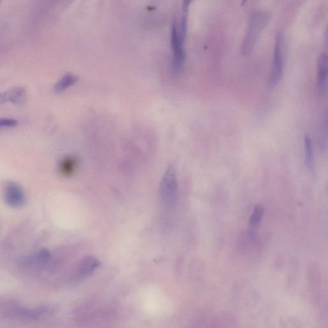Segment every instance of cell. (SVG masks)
I'll return each instance as SVG.
<instances>
[{
    "mask_svg": "<svg viewBox=\"0 0 328 328\" xmlns=\"http://www.w3.org/2000/svg\"><path fill=\"white\" fill-rule=\"evenodd\" d=\"M178 188L176 169L173 166H169L163 174L160 186V196L163 204L169 207L176 204Z\"/></svg>",
    "mask_w": 328,
    "mask_h": 328,
    "instance_id": "6da1fadb",
    "label": "cell"
},
{
    "mask_svg": "<svg viewBox=\"0 0 328 328\" xmlns=\"http://www.w3.org/2000/svg\"><path fill=\"white\" fill-rule=\"evenodd\" d=\"M269 15L263 11H257L252 15L250 25L242 45L243 52L247 54L255 45L261 30L265 28L269 20Z\"/></svg>",
    "mask_w": 328,
    "mask_h": 328,
    "instance_id": "7a4b0ae2",
    "label": "cell"
},
{
    "mask_svg": "<svg viewBox=\"0 0 328 328\" xmlns=\"http://www.w3.org/2000/svg\"><path fill=\"white\" fill-rule=\"evenodd\" d=\"M283 35L281 33H276L275 43H274L273 64L270 75L271 87L278 86L283 76Z\"/></svg>",
    "mask_w": 328,
    "mask_h": 328,
    "instance_id": "3957f363",
    "label": "cell"
},
{
    "mask_svg": "<svg viewBox=\"0 0 328 328\" xmlns=\"http://www.w3.org/2000/svg\"><path fill=\"white\" fill-rule=\"evenodd\" d=\"M171 42L173 53V69L176 72H178L183 68L186 60V53L184 50V40L179 35L178 25L176 23H173L172 25Z\"/></svg>",
    "mask_w": 328,
    "mask_h": 328,
    "instance_id": "277c9868",
    "label": "cell"
},
{
    "mask_svg": "<svg viewBox=\"0 0 328 328\" xmlns=\"http://www.w3.org/2000/svg\"><path fill=\"white\" fill-rule=\"evenodd\" d=\"M5 203L12 208L22 207L26 202L24 190L16 182H7L4 192Z\"/></svg>",
    "mask_w": 328,
    "mask_h": 328,
    "instance_id": "5b68a950",
    "label": "cell"
},
{
    "mask_svg": "<svg viewBox=\"0 0 328 328\" xmlns=\"http://www.w3.org/2000/svg\"><path fill=\"white\" fill-rule=\"evenodd\" d=\"M327 77V56L322 53L317 64V88L319 96L324 95L326 90Z\"/></svg>",
    "mask_w": 328,
    "mask_h": 328,
    "instance_id": "8992f818",
    "label": "cell"
},
{
    "mask_svg": "<svg viewBox=\"0 0 328 328\" xmlns=\"http://www.w3.org/2000/svg\"><path fill=\"white\" fill-rule=\"evenodd\" d=\"M78 167V159L74 156H67L59 163V172L64 176H71Z\"/></svg>",
    "mask_w": 328,
    "mask_h": 328,
    "instance_id": "52a82bcc",
    "label": "cell"
},
{
    "mask_svg": "<svg viewBox=\"0 0 328 328\" xmlns=\"http://www.w3.org/2000/svg\"><path fill=\"white\" fill-rule=\"evenodd\" d=\"M100 263L94 256H87L81 261L78 269L79 274L82 276H88L98 268Z\"/></svg>",
    "mask_w": 328,
    "mask_h": 328,
    "instance_id": "ba28073f",
    "label": "cell"
},
{
    "mask_svg": "<svg viewBox=\"0 0 328 328\" xmlns=\"http://www.w3.org/2000/svg\"><path fill=\"white\" fill-rule=\"evenodd\" d=\"M24 91L20 87L12 89L10 91L1 93L0 92V104L8 101L12 102H22L24 98Z\"/></svg>",
    "mask_w": 328,
    "mask_h": 328,
    "instance_id": "9c48e42d",
    "label": "cell"
},
{
    "mask_svg": "<svg viewBox=\"0 0 328 328\" xmlns=\"http://www.w3.org/2000/svg\"><path fill=\"white\" fill-rule=\"evenodd\" d=\"M304 153L305 161L306 165L309 170L314 173V152H313V146L311 138L309 135H306L304 137Z\"/></svg>",
    "mask_w": 328,
    "mask_h": 328,
    "instance_id": "30bf717a",
    "label": "cell"
},
{
    "mask_svg": "<svg viewBox=\"0 0 328 328\" xmlns=\"http://www.w3.org/2000/svg\"><path fill=\"white\" fill-rule=\"evenodd\" d=\"M77 79H78L77 77L75 75H73V74H66L56 84L55 87H54V91L55 92H57V93L63 92L68 89L69 87L73 86L76 83Z\"/></svg>",
    "mask_w": 328,
    "mask_h": 328,
    "instance_id": "8fae6325",
    "label": "cell"
},
{
    "mask_svg": "<svg viewBox=\"0 0 328 328\" xmlns=\"http://www.w3.org/2000/svg\"><path fill=\"white\" fill-rule=\"evenodd\" d=\"M264 214V207L260 204H256L254 207L252 215L250 219V227L253 228H257L260 225L261 219H262Z\"/></svg>",
    "mask_w": 328,
    "mask_h": 328,
    "instance_id": "7c38bea8",
    "label": "cell"
},
{
    "mask_svg": "<svg viewBox=\"0 0 328 328\" xmlns=\"http://www.w3.org/2000/svg\"><path fill=\"white\" fill-rule=\"evenodd\" d=\"M51 257L50 253L48 250H43L39 251L32 258L28 259V262L32 264H45L50 260Z\"/></svg>",
    "mask_w": 328,
    "mask_h": 328,
    "instance_id": "4fadbf2b",
    "label": "cell"
},
{
    "mask_svg": "<svg viewBox=\"0 0 328 328\" xmlns=\"http://www.w3.org/2000/svg\"><path fill=\"white\" fill-rule=\"evenodd\" d=\"M17 124L16 120L14 119H8V118H3L0 119V129L5 128L14 127Z\"/></svg>",
    "mask_w": 328,
    "mask_h": 328,
    "instance_id": "5bb4252c",
    "label": "cell"
}]
</instances>
